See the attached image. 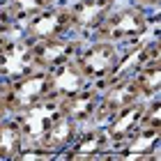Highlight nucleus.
I'll return each mask as SVG.
<instances>
[{
  "label": "nucleus",
  "mask_w": 161,
  "mask_h": 161,
  "mask_svg": "<svg viewBox=\"0 0 161 161\" xmlns=\"http://www.w3.org/2000/svg\"><path fill=\"white\" fill-rule=\"evenodd\" d=\"M154 28H157V19L150 16L147 9L129 3V5H118L115 7V9L94 28V32L90 37L124 46V44L150 37V32L154 30Z\"/></svg>",
  "instance_id": "f257e3e1"
},
{
  "label": "nucleus",
  "mask_w": 161,
  "mask_h": 161,
  "mask_svg": "<svg viewBox=\"0 0 161 161\" xmlns=\"http://www.w3.org/2000/svg\"><path fill=\"white\" fill-rule=\"evenodd\" d=\"M3 94L7 101L9 115H19L28 108L51 99V83H48V71L30 69L12 80H3Z\"/></svg>",
  "instance_id": "f03ea898"
},
{
  "label": "nucleus",
  "mask_w": 161,
  "mask_h": 161,
  "mask_svg": "<svg viewBox=\"0 0 161 161\" xmlns=\"http://www.w3.org/2000/svg\"><path fill=\"white\" fill-rule=\"evenodd\" d=\"M118 58H120V46L118 44L90 37V39H85L83 46L78 48L74 62L80 69V74L85 76L87 83H94L99 87L108 76H111Z\"/></svg>",
  "instance_id": "7ed1b4c3"
},
{
  "label": "nucleus",
  "mask_w": 161,
  "mask_h": 161,
  "mask_svg": "<svg viewBox=\"0 0 161 161\" xmlns=\"http://www.w3.org/2000/svg\"><path fill=\"white\" fill-rule=\"evenodd\" d=\"M83 37L78 35H62V37H51V39H39L30 42V62L32 69L51 71L60 67L64 62H71L83 46Z\"/></svg>",
  "instance_id": "20e7f679"
},
{
  "label": "nucleus",
  "mask_w": 161,
  "mask_h": 161,
  "mask_svg": "<svg viewBox=\"0 0 161 161\" xmlns=\"http://www.w3.org/2000/svg\"><path fill=\"white\" fill-rule=\"evenodd\" d=\"M28 42H39V39H51V37H62V35H74L71 32V12L69 5H53L48 9L39 12L37 16L25 21L19 28Z\"/></svg>",
  "instance_id": "39448f33"
},
{
  "label": "nucleus",
  "mask_w": 161,
  "mask_h": 161,
  "mask_svg": "<svg viewBox=\"0 0 161 161\" xmlns=\"http://www.w3.org/2000/svg\"><path fill=\"white\" fill-rule=\"evenodd\" d=\"M161 150V127L141 124L127 141L111 147L108 159H127V161H159Z\"/></svg>",
  "instance_id": "423d86ee"
},
{
  "label": "nucleus",
  "mask_w": 161,
  "mask_h": 161,
  "mask_svg": "<svg viewBox=\"0 0 161 161\" xmlns=\"http://www.w3.org/2000/svg\"><path fill=\"white\" fill-rule=\"evenodd\" d=\"M111 154V141L101 124H85L78 129L76 138L69 147L60 154V159L71 161H90V159H108Z\"/></svg>",
  "instance_id": "0eeeda50"
},
{
  "label": "nucleus",
  "mask_w": 161,
  "mask_h": 161,
  "mask_svg": "<svg viewBox=\"0 0 161 161\" xmlns=\"http://www.w3.org/2000/svg\"><path fill=\"white\" fill-rule=\"evenodd\" d=\"M141 90H138L134 78H118L111 80V83L101 85V94H99V106L97 113H94L92 124H104L113 113H118L120 108L134 104V101H141Z\"/></svg>",
  "instance_id": "6e6552de"
},
{
  "label": "nucleus",
  "mask_w": 161,
  "mask_h": 161,
  "mask_svg": "<svg viewBox=\"0 0 161 161\" xmlns=\"http://www.w3.org/2000/svg\"><path fill=\"white\" fill-rule=\"evenodd\" d=\"M118 5H120V0H78V3L69 5L71 32L85 39L87 35L94 32V28H97Z\"/></svg>",
  "instance_id": "1a4fd4ad"
},
{
  "label": "nucleus",
  "mask_w": 161,
  "mask_h": 161,
  "mask_svg": "<svg viewBox=\"0 0 161 161\" xmlns=\"http://www.w3.org/2000/svg\"><path fill=\"white\" fill-rule=\"evenodd\" d=\"M99 94H101V87H97L94 83H87L78 92L60 99L58 108H60L62 115L74 120L78 127H85V124H92L94 120V113H97V106H99Z\"/></svg>",
  "instance_id": "9d476101"
},
{
  "label": "nucleus",
  "mask_w": 161,
  "mask_h": 161,
  "mask_svg": "<svg viewBox=\"0 0 161 161\" xmlns=\"http://www.w3.org/2000/svg\"><path fill=\"white\" fill-rule=\"evenodd\" d=\"M30 69H32L30 42L16 30L9 35V39L5 44V51H3V58H0V83L3 80H12Z\"/></svg>",
  "instance_id": "9b49d317"
},
{
  "label": "nucleus",
  "mask_w": 161,
  "mask_h": 161,
  "mask_svg": "<svg viewBox=\"0 0 161 161\" xmlns=\"http://www.w3.org/2000/svg\"><path fill=\"white\" fill-rule=\"evenodd\" d=\"M143 113H145V99L141 101H134V104L120 108L118 113H113L101 127H104L108 141H111V147L120 145L122 141L134 134V131L143 124Z\"/></svg>",
  "instance_id": "f8f14e48"
},
{
  "label": "nucleus",
  "mask_w": 161,
  "mask_h": 161,
  "mask_svg": "<svg viewBox=\"0 0 161 161\" xmlns=\"http://www.w3.org/2000/svg\"><path fill=\"white\" fill-rule=\"evenodd\" d=\"M60 113L58 108V99H46L42 104L28 108V111L19 113L16 120L21 124V131H23V138H25V145H35L39 143V138L44 136L46 127L51 124V120Z\"/></svg>",
  "instance_id": "ddd939ff"
},
{
  "label": "nucleus",
  "mask_w": 161,
  "mask_h": 161,
  "mask_svg": "<svg viewBox=\"0 0 161 161\" xmlns=\"http://www.w3.org/2000/svg\"><path fill=\"white\" fill-rule=\"evenodd\" d=\"M78 129L80 127H78L74 120H69L67 115L58 113L55 118L51 120V124L46 127L44 136L39 138V143H35V145H42L44 150H48V152H53L55 157H60L62 152L69 147V143L76 138Z\"/></svg>",
  "instance_id": "4468645a"
},
{
  "label": "nucleus",
  "mask_w": 161,
  "mask_h": 161,
  "mask_svg": "<svg viewBox=\"0 0 161 161\" xmlns=\"http://www.w3.org/2000/svg\"><path fill=\"white\" fill-rule=\"evenodd\" d=\"M48 83H51V99H64L69 94L78 92L80 87L87 85L85 76L80 74V69L76 67V62H64L60 67L48 71Z\"/></svg>",
  "instance_id": "2eb2a0df"
},
{
  "label": "nucleus",
  "mask_w": 161,
  "mask_h": 161,
  "mask_svg": "<svg viewBox=\"0 0 161 161\" xmlns=\"http://www.w3.org/2000/svg\"><path fill=\"white\" fill-rule=\"evenodd\" d=\"M23 145H25V138L16 115H7L0 122V161H16Z\"/></svg>",
  "instance_id": "dca6fc26"
},
{
  "label": "nucleus",
  "mask_w": 161,
  "mask_h": 161,
  "mask_svg": "<svg viewBox=\"0 0 161 161\" xmlns=\"http://www.w3.org/2000/svg\"><path fill=\"white\" fill-rule=\"evenodd\" d=\"M131 78L136 80V85H138V90H141V97L143 99L159 97V92H161V58H159V60L145 62Z\"/></svg>",
  "instance_id": "f3484780"
},
{
  "label": "nucleus",
  "mask_w": 161,
  "mask_h": 161,
  "mask_svg": "<svg viewBox=\"0 0 161 161\" xmlns=\"http://www.w3.org/2000/svg\"><path fill=\"white\" fill-rule=\"evenodd\" d=\"M5 5H7V9H9L12 19H14V25L19 30L25 21L37 16L39 12L58 5V0H5Z\"/></svg>",
  "instance_id": "a211bd4d"
},
{
  "label": "nucleus",
  "mask_w": 161,
  "mask_h": 161,
  "mask_svg": "<svg viewBox=\"0 0 161 161\" xmlns=\"http://www.w3.org/2000/svg\"><path fill=\"white\" fill-rule=\"evenodd\" d=\"M19 161H25V159H42V161H48V159H58L53 152L44 150L42 145H23V150L19 152Z\"/></svg>",
  "instance_id": "6ab92c4d"
},
{
  "label": "nucleus",
  "mask_w": 161,
  "mask_h": 161,
  "mask_svg": "<svg viewBox=\"0 0 161 161\" xmlns=\"http://www.w3.org/2000/svg\"><path fill=\"white\" fill-rule=\"evenodd\" d=\"M12 32H16V25H14V19L3 0L0 3V35H12Z\"/></svg>",
  "instance_id": "aec40b11"
},
{
  "label": "nucleus",
  "mask_w": 161,
  "mask_h": 161,
  "mask_svg": "<svg viewBox=\"0 0 161 161\" xmlns=\"http://www.w3.org/2000/svg\"><path fill=\"white\" fill-rule=\"evenodd\" d=\"M131 5H138L147 12H157L159 9V0H131Z\"/></svg>",
  "instance_id": "412c9836"
},
{
  "label": "nucleus",
  "mask_w": 161,
  "mask_h": 161,
  "mask_svg": "<svg viewBox=\"0 0 161 161\" xmlns=\"http://www.w3.org/2000/svg\"><path fill=\"white\" fill-rule=\"evenodd\" d=\"M7 115H9V111H7V101H5V94H3V85H0V122H3Z\"/></svg>",
  "instance_id": "4be33fe9"
},
{
  "label": "nucleus",
  "mask_w": 161,
  "mask_h": 161,
  "mask_svg": "<svg viewBox=\"0 0 161 161\" xmlns=\"http://www.w3.org/2000/svg\"><path fill=\"white\" fill-rule=\"evenodd\" d=\"M7 39H9V35H0V58H3V51H5Z\"/></svg>",
  "instance_id": "5701e85b"
}]
</instances>
